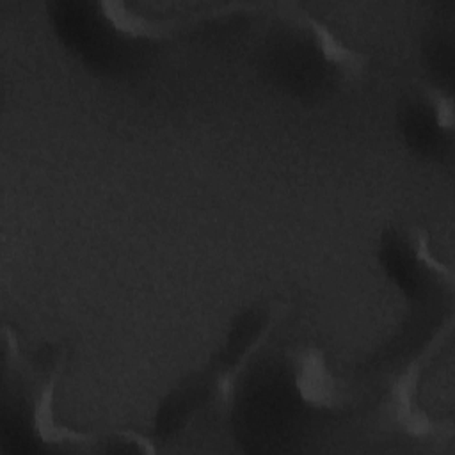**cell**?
Masks as SVG:
<instances>
[{"instance_id":"cell-2","label":"cell","mask_w":455,"mask_h":455,"mask_svg":"<svg viewBox=\"0 0 455 455\" xmlns=\"http://www.w3.org/2000/svg\"><path fill=\"white\" fill-rule=\"evenodd\" d=\"M295 387L302 402L316 409H334L341 403L336 380L320 348L307 347L295 355Z\"/></svg>"},{"instance_id":"cell-1","label":"cell","mask_w":455,"mask_h":455,"mask_svg":"<svg viewBox=\"0 0 455 455\" xmlns=\"http://www.w3.org/2000/svg\"><path fill=\"white\" fill-rule=\"evenodd\" d=\"M451 325H453V318H448L446 323L441 325V329L434 334V338L423 348V352L416 359H412V363H409V366L391 384L389 402H387L389 418L400 430H403L411 437L446 441L453 435L451 423L432 421L427 416V412H423L416 405V391H418V382L423 373V368L441 350L446 336L451 331Z\"/></svg>"},{"instance_id":"cell-4","label":"cell","mask_w":455,"mask_h":455,"mask_svg":"<svg viewBox=\"0 0 455 455\" xmlns=\"http://www.w3.org/2000/svg\"><path fill=\"white\" fill-rule=\"evenodd\" d=\"M103 16L107 21L121 34L130 37H146V39H162L169 37L172 32L180 30V27L187 25L188 21H196L199 18L192 20H149L146 16L132 12L123 2H101L100 4Z\"/></svg>"},{"instance_id":"cell-6","label":"cell","mask_w":455,"mask_h":455,"mask_svg":"<svg viewBox=\"0 0 455 455\" xmlns=\"http://www.w3.org/2000/svg\"><path fill=\"white\" fill-rule=\"evenodd\" d=\"M286 306H279V309H277V315H274L270 320H268V323L265 325V329L259 332V336L247 347V350L242 354V357H240V361L228 371V373H224V375H220L219 377V380H217V402H219V407L222 409V411H226V409H229L231 407V403H233V396H235V382H236V379H238V375H240V371H243V368L247 366V363H249V359H251V355L263 345V341L267 339V336H268V332L274 329V325L281 320V316H284L286 315Z\"/></svg>"},{"instance_id":"cell-5","label":"cell","mask_w":455,"mask_h":455,"mask_svg":"<svg viewBox=\"0 0 455 455\" xmlns=\"http://www.w3.org/2000/svg\"><path fill=\"white\" fill-rule=\"evenodd\" d=\"M290 12L297 18V21L304 23L316 39V44L322 52V55L325 57V60L339 66L345 73H348L350 76H359L363 73V69L368 64V55L359 53L355 50H350L348 46H345L332 32L327 25L320 23L318 20H315L313 16H309L307 12H304L302 9H299L297 5H288Z\"/></svg>"},{"instance_id":"cell-8","label":"cell","mask_w":455,"mask_h":455,"mask_svg":"<svg viewBox=\"0 0 455 455\" xmlns=\"http://www.w3.org/2000/svg\"><path fill=\"white\" fill-rule=\"evenodd\" d=\"M419 87H421L425 98L434 107L437 126L450 132L453 128V100H451V96H448L441 89L428 85V84H421Z\"/></svg>"},{"instance_id":"cell-7","label":"cell","mask_w":455,"mask_h":455,"mask_svg":"<svg viewBox=\"0 0 455 455\" xmlns=\"http://www.w3.org/2000/svg\"><path fill=\"white\" fill-rule=\"evenodd\" d=\"M414 254L418 258V261L423 263V267H427V270L434 272L439 279H443L450 288H453V270L446 265H443L430 251L428 245V235L423 229H416L414 231Z\"/></svg>"},{"instance_id":"cell-3","label":"cell","mask_w":455,"mask_h":455,"mask_svg":"<svg viewBox=\"0 0 455 455\" xmlns=\"http://www.w3.org/2000/svg\"><path fill=\"white\" fill-rule=\"evenodd\" d=\"M66 363V355L60 357V361L55 364L53 371L50 373L48 380L41 386V389L36 395L34 400V430L39 435L43 443L50 444H69L78 448H91L96 443V437L85 432H76L68 427L57 425L53 418V395L57 387L59 375L62 373Z\"/></svg>"}]
</instances>
